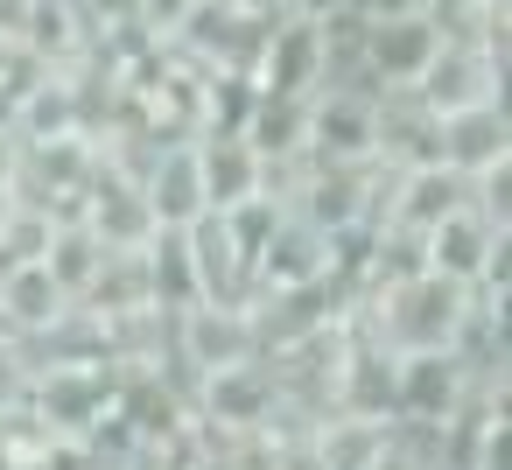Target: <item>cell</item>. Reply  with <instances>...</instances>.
I'll return each mask as SVG.
<instances>
[{
  "label": "cell",
  "mask_w": 512,
  "mask_h": 470,
  "mask_svg": "<svg viewBox=\"0 0 512 470\" xmlns=\"http://www.w3.org/2000/svg\"><path fill=\"white\" fill-rule=\"evenodd\" d=\"M323 470H386V421L379 414H344L316 435Z\"/></svg>",
  "instance_id": "9c48e42d"
},
{
  "label": "cell",
  "mask_w": 512,
  "mask_h": 470,
  "mask_svg": "<svg viewBox=\"0 0 512 470\" xmlns=\"http://www.w3.org/2000/svg\"><path fill=\"white\" fill-rule=\"evenodd\" d=\"M435 50H442V22H435L428 8L386 15V22H372V29L358 36V64H365V71H372L386 92L414 85V78L435 64Z\"/></svg>",
  "instance_id": "277c9868"
},
{
  "label": "cell",
  "mask_w": 512,
  "mask_h": 470,
  "mask_svg": "<svg viewBox=\"0 0 512 470\" xmlns=\"http://www.w3.org/2000/svg\"><path fill=\"white\" fill-rule=\"evenodd\" d=\"M176 358L197 365L204 379L225 365H253L260 358V316L246 302H197L176 309Z\"/></svg>",
  "instance_id": "3957f363"
},
{
  "label": "cell",
  "mask_w": 512,
  "mask_h": 470,
  "mask_svg": "<svg viewBox=\"0 0 512 470\" xmlns=\"http://www.w3.org/2000/svg\"><path fill=\"white\" fill-rule=\"evenodd\" d=\"M141 197H148L155 232H183V225H197V218H204V169H197V141L162 148V162H155V169H148V183H141Z\"/></svg>",
  "instance_id": "8992f818"
},
{
  "label": "cell",
  "mask_w": 512,
  "mask_h": 470,
  "mask_svg": "<svg viewBox=\"0 0 512 470\" xmlns=\"http://www.w3.org/2000/svg\"><path fill=\"white\" fill-rule=\"evenodd\" d=\"M204 407L218 421H232V428H260L267 407H274V379L260 372V358L253 365H225V372L204 379Z\"/></svg>",
  "instance_id": "ba28073f"
},
{
  "label": "cell",
  "mask_w": 512,
  "mask_h": 470,
  "mask_svg": "<svg viewBox=\"0 0 512 470\" xmlns=\"http://www.w3.org/2000/svg\"><path fill=\"white\" fill-rule=\"evenodd\" d=\"M435 162H442V169H456L463 183H477V176L505 169V99L435 113Z\"/></svg>",
  "instance_id": "5b68a950"
},
{
  "label": "cell",
  "mask_w": 512,
  "mask_h": 470,
  "mask_svg": "<svg viewBox=\"0 0 512 470\" xmlns=\"http://www.w3.org/2000/svg\"><path fill=\"white\" fill-rule=\"evenodd\" d=\"M64 288H57V274L43 267V260H29V267H0V323L8 330H50V323H64Z\"/></svg>",
  "instance_id": "52a82bcc"
},
{
  "label": "cell",
  "mask_w": 512,
  "mask_h": 470,
  "mask_svg": "<svg viewBox=\"0 0 512 470\" xmlns=\"http://www.w3.org/2000/svg\"><path fill=\"white\" fill-rule=\"evenodd\" d=\"M470 323V288L414 267L400 281H386V309H379V344L393 351H456Z\"/></svg>",
  "instance_id": "6da1fadb"
},
{
  "label": "cell",
  "mask_w": 512,
  "mask_h": 470,
  "mask_svg": "<svg viewBox=\"0 0 512 470\" xmlns=\"http://www.w3.org/2000/svg\"><path fill=\"white\" fill-rule=\"evenodd\" d=\"M470 400V358L456 351H393V414L442 428Z\"/></svg>",
  "instance_id": "7a4b0ae2"
}]
</instances>
